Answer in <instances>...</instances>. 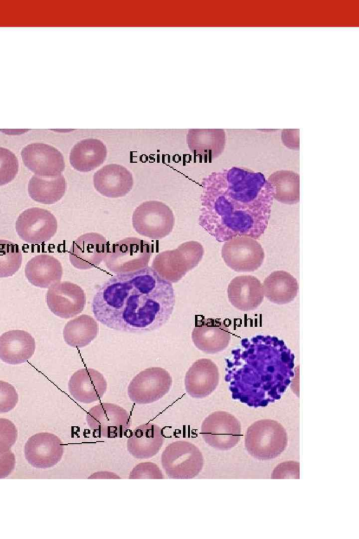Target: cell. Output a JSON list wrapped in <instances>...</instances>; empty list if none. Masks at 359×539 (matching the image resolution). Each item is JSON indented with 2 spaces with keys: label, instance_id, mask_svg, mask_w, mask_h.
Returning a JSON list of instances; mask_svg holds the SVG:
<instances>
[{
  "label": "cell",
  "instance_id": "obj_14",
  "mask_svg": "<svg viewBox=\"0 0 359 539\" xmlns=\"http://www.w3.org/2000/svg\"><path fill=\"white\" fill-rule=\"evenodd\" d=\"M24 165L35 175L41 178H55L65 168L62 154L48 144L34 142L25 146L21 151Z\"/></svg>",
  "mask_w": 359,
  "mask_h": 539
},
{
  "label": "cell",
  "instance_id": "obj_22",
  "mask_svg": "<svg viewBox=\"0 0 359 539\" xmlns=\"http://www.w3.org/2000/svg\"><path fill=\"white\" fill-rule=\"evenodd\" d=\"M227 295L231 304L241 311L257 309L264 298L261 281L251 275H241L233 278L229 284Z\"/></svg>",
  "mask_w": 359,
  "mask_h": 539
},
{
  "label": "cell",
  "instance_id": "obj_1",
  "mask_svg": "<svg viewBox=\"0 0 359 539\" xmlns=\"http://www.w3.org/2000/svg\"><path fill=\"white\" fill-rule=\"evenodd\" d=\"M201 185L198 224L217 241L264 233L273 198L263 173L233 166L208 174Z\"/></svg>",
  "mask_w": 359,
  "mask_h": 539
},
{
  "label": "cell",
  "instance_id": "obj_10",
  "mask_svg": "<svg viewBox=\"0 0 359 539\" xmlns=\"http://www.w3.org/2000/svg\"><path fill=\"white\" fill-rule=\"evenodd\" d=\"M89 428L98 437L121 438L130 428L128 411L112 403H100L90 408L86 414Z\"/></svg>",
  "mask_w": 359,
  "mask_h": 539
},
{
  "label": "cell",
  "instance_id": "obj_8",
  "mask_svg": "<svg viewBox=\"0 0 359 539\" xmlns=\"http://www.w3.org/2000/svg\"><path fill=\"white\" fill-rule=\"evenodd\" d=\"M161 465L170 479H189L201 471L203 457L196 445L179 440L165 447L161 454Z\"/></svg>",
  "mask_w": 359,
  "mask_h": 539
},
{
  "label": "cell",
  "instance_id": "obj_28",
  "mask_svg": "<svg viewBox=\"0 0 359 539\" xmlns=\"http://www.w3.org/2000/svg\"><path fill=\"white\" fill-rule=\"evenodd\" d=\"M264 295L271 302L285 305L292 302L297 295V280L289 272L278 270L271 272L264 281Z\"/></svg>",
  "mask_w": 359,
  "mask_h": 539
},
{
  "label": "cell",
  "instance_id": "obj_24",
  "mask_svg": "<svg viewBox=\"0 0 359 539\" xmlns=\"http://www.w3.org/2000/svg\"><path fill=\"white\" fill-rule=\"evenodd\" d=\"M34 338L23 330H11L0 335V359L15 365L27 361L35 352Z\"/></svg>",
  "mask_w": 359,
  "mask_h": 539
},
{
  "label": "cell",
  "instance_id": "obj_16",
  "mask_svg": "<svg viewBox=\"0 0 359 539\" xmlns=\"http://www.w3.org/2000/svg\"><path fill=\"white\" fill-rule=\"evenodd\" d=\"M108 246V241L102 234L85 233L73 241L69 253V261L79 270L93 268L103 261Z\"/></svg>",
  "mask_w": 359,
  "mask_h": 539
},
{
  "label": "cell",
  "instance_id": "obj_26",
  "mask_svg": "<svg viewBox=\"0 0 359 539\" xmlns=\"http://www.w3.org/2000/svg\"><path fill=\"white\" fill-rule=\"evenodd\" d=\"M25 274L32 285L39 288H49L60 281L63 269L61 262L54 256L39 254L27 262Z\"/></svg>",
  "mask_w": 359,
  "mask_h": 539
},
{
  "label": "cell",
  "instance_id": "obj_18",
  "mask_svg": "<svg viewBox=\"0 0 359 539\" xmlns=\"http://www.w3.org/2000/svg\"><path fill=\"white\" fill-rule=\"evenodd\" d=\"M133 185L132 173L124 166L118 164H107L93 175L95 190L107 198L126 196L132 189Z\"/></svg>",
  "mask_w": 359,
  "mask_h": 539
},
{
  "label": "cell",
  "instance_id": "obj_35",
  "mask_svg": "<svg viewBox=\"0 0 359 539\" xmlns=\"http://www.w3.org/2000/svg\"><path fill=\"white\" fill-rule=\"evenodd\" d=\"M18 401L15 388L10 383L0 380V413L13 409Z\"/></svg>",
  "mask_w": 359,
  "mask_h": 539
},
{
  "label": "cell",
  "instance_id": "obj_11",
  "mask_svg": "<svg viewBox=\"0 0 359 539\" xmlns=\"http://www.w3.org/2000/svg\"><path fill=\"white\" fill-rule=\"evenodd\" d=\"M241 425L238 420L226 411H215L202 422L201 434L203 440L217 450L226 451L240 441Z\"/></svg>",
  "mask_w": 359,
  "mask_h": 539
},
{
  "label": "cell",
  "instance_id": "obj_29",
  "mask_svg": "<svg viewBox=\"0 0 359 539\" xmlns=\"http://www.w3.org/2000/svg\"><path fill=\"white\" fill-rule=\"evenodd\" d=\"M27 189L34 201L43 204H53L65 195L67 182L62 174L51 178L34 175L28 182Z\"/></svg>",
  "mask_w": 359,
  "mask_h": 539
},
{
  "label": "cell",
  "instance_id": "obj_32",
  "mask_svg": "<svg viewBox=\"0 0 359 539\" xmlns=\"http://www.w3.org/2000/svg\"><path fill=\"white\" fill-rule=\"evenodd\" d=\"M22 259L21 251L16 244L0 239V278L8 277L17 272Z\"/></svg>",
  "mask_w": 359,
  "mask_h": 539
},
{
  "label": "cell",
  "instance_id": "obj_19",
  "mask_svg": "<svg viewBox=\"0 0 359 539\" xmlns=\"http://www.w3.org/2000/svg\"><path fill=\"white\" fill-rule=\"evenodd\" d=\"M219 379V370L215 362L206 358L198 359L186 373V392L193 398H205L216 389Z\"/></svg>",
  "mask_w": 359,
  "mask_h": 539
},
{
  "label": "cell",
  "instance_id": "obj_4",
  "mask_svg": "<svg viewBox=\"0 0 359 539\" xmlns=\"http://www.w3.org/2000/svg\"><path fill=\"white\" fill-rule=\"evenodd\" d=\"M203 255L204 248L201 243L185 241L175 249L158 253L151 267L163 279L170 284L177 283L198 265Z\"/></svg>",
  "mask_w": 359,
  "mask_h": 539
},
{
  "label": "cell",
  "instance_id": "obj_20",
  "mask_svg": "<svg viewBox=\"0 0 359 539\" xmlns=\"http://www.w3.org/2000/svg\"><path fill=\"white\" fill-rule=\"evenodd\" d=\"M107 387L104 376L91 368L79 369L70 377L68 389L77 401L90 404L102 399Z\"/></svg>",
  "mask_w": 359,
  "mask_h": 539
},
{
  "label": "cell",
  "instance_id": "obj_23",
  "mask_svg": "<svg viewBox=\"0 0 359 539\" xmlns=\"http://www.w3.org/2000/svg\"><path fill=\"white\" fill-rule=\"evenodd\" d=\"M226 142L222 129H190L187 143L193 154L200 161L210 162L223 152Z\"/></svg>",
  "mask_w": 359,
  "mask_h": 539
},
{
  "label": "cell",
  "instance_id": "obj_37",
  "mask_svg": "<svg viewBox=\"0 0 359 539\" xmlns=\"http://www.w3.org/2000/svg\"><path fill=\"white\" fill-rule=\"evenodd\" d=\"M299 464L297 462H285L278 465L273 470L272 479H299Z\"/></svg>",
  "mask_w": 359,
  "mask_h": 539
},
{
  "label": "cell",
  "instance_id": "obj_38",
  "mask_svg": "<svg viewBox=\"0 0 359 539\" xmlns=\"http://www.w3.org/2000/svg\"><path fill=\"white\" fill-rule=\"evenodd\" d=\"M15 457L11 451L0 455V479L7 477L13 470Z\"/></svg>",
  "mask_w": 359,
  "mask_h": 539
},
{
  "label": "cell",
  "instance_id": "obj_2",
  "mask_svg": "<svg viewBox=\"0 0 359 539\" xmlns=\"http://www.w3.org/2000/svg\"><path fill=\"white\" fill-rule=\"evenodd\" d=\"M175 304L172 284L147 266L108 279L95 292L91 307L95 319L109 328L144 333L165 324Z\"/></svg>",
  "mask_w": 359,
  "mask_h": 539
},
{
  "label": "cell",
  "instance_id": "obj_25",
  "mask_svg": "<svg viewBox=\"0 0 359 539\" xmlns=\"http://www.w3.org/2000/svg\"><path fill=\"white\" fill-rule=\"evenodd\" d=\"M164 441L161 428L154 423L135 427L127 440V449L137 459H149L158 453Z\"/></svg>",
  "mask_w": 359,
  "mask_h": 539
},
{
  "label": "cell",
  "instance_id": "obj_36",
  "mask_svg": "<svg viewBox=\"0 0 359 539\" xmlns=\"http://www.w3.org/2000/svg\"><path fill=\"white\" fill-rule=\"evenodd\" d=\"M130 479H163V474L159 467L151 462L141 463L137 465L129 474Z\"/></svg>",
  "mask_w": 359,
  "mask_h": 539
},
{
  "label": "cell",
  "instance_id": "obj_9",
  "mask_svg": "<svg viewBox=\"0 0 359 539\" xmlns=\"http://www.w3.org/2000/svg\"><path fill=\"white\" fill-rule=\"evenodd\" d=\"M171 386L172 377L165 369L149 367L132 379L128 387V395L134 403L151 404L163 397Z\"/></svg>",
  "mask_w": 359,
  "mask_h": 539
},
{
  "label": "cell",
  "instance_id": "obj_3",
  "mask_svg": "<svg viewBox=\"0 0 359 539\" xmlns=\"http://www.w3.org/2000/svg\"><path fill=\"white\" fill-rule=\"evenodd\" d=\"M294 355L276 337L243 339L226 360V380L235 399L252 407L279 399L294 376Z\"/></svg>",
  "mask_w": 359,
  "mask_h": 539
},
{
  "label": "cell",
  "instance_id": "obj_34",
  "mask_svg": "<svg viewBox=\"0 0 359 539\" xmlns=\"http://www.w3.org/2000/svg\"><path fill=\"white\" fill-rule=\"evenodd\" d=\"M17 437L18 431L15 425L8 419L0 418V455L11 451Z\"/></svg>",
  "mask_w": 359,
  "mask_h": 539
},
{
  "label": "cell",
  "instance_id": "obj_27",
  "mask_svg": "<svg viewBox=\"0 0 359 539\" xmlns=\"http://www.w3.org/2000/svg\"><path fill=\"white\" fill-rule=\"evenodd\" d=\"M106 145L97 138H86L76 142L69 153V163L72 168L81 173H87L100 166L106 160Z\"/></svg>",
  "mask_w": 359,
  "mask_h": 539
},
{
  "label": "cell",
  "instance_id": "obj_12",
  "mask_svg": "<svg viewBox=\"0 0 359 539\" xmlns=\"http://www.w3.org/2000/svg\"><path fill=\"white\" fill-rule=\"evenodd\" d=\"M221 254L225 264L238 272H254L264 259L261 244L257 239L245 236L226 241L222 246Z\"/></svg>",
  "mask_w": 359,
  "mask_h": 539
},
{
  "label": "cell",
  "instance_id": "obj_6",
  "mask_svg": "<svg viewBox=\"0 0 359 539\" xmlns=\"http://www.w3.org/2000/svg\"><path fill=\"white\" fill-rule=\"evenodd\" d=\"M152 253V245L147 241L126 237L108 246L103 260L110 272L128 273L147 267Z\"/></svg>",
  "mask_w": 359,
  "mask_h": 539
},
{
  "label": "cell",
  "instance_id": "obj_7",
  "mask_svg": "<svg viewBox=\"0 0 359 539\" xmlns=\"http://www.w3.org/2000/svg\"><path fill=\"white\" fill-rule=\"evenodd\" d=\"M175 223L171 208L162 201H146L134 210L132 225L135 231L141 236L159 240L168 236Z\"/></svg>",
  "mask_w": 359,
  "mask_h": 539
},
{
  "label": "cell",
  "instance_id": "obj_13",
  "mask_svg": "<svg viewBox=\"0 0 359 539\" xmlns=\"http://www.w3.org/2000/svg\"><path fill=\"white\" fill-rule=\"evenodd\" d=\"M19 237L31 244H39L50 240L57 230V221L49 211L38 207L22 211L15 222Z\"/></svg>",
  "mask_w": 359,
  "mask_h": 539
},
{
  "label": "cell",
  "instance_id": "obj_15",
  "mask_svg": "<svg viewBox=\"0 0 359 539\" xmlns=\"http://www.w3.org/2000/svg\"><path fill=\"white\" fill-rule=\"evenodd\" d=\"M46 303L54 314L63 319H69L83 310L86 295L79 285L69 281H60L48 288Z\"/></svg>",
  "mask_w": 359,
  "mask_h": 539
},
{
  "label": "cell",
  "instance_id": "obj_5",
  "mask_svg": "<svg viewBox=\"0 0 359 539\" xmlns=\"http://www.w3.org/2000/svg\"><path fill=\"white\" fill-rule=\"evenodd\" d=\"M287 434L281 424L272 419L252 423L245 437L246 451L256 459L266 460L278 457L285 449Z\"/></svg>",
  "mask_w": 359,
  "mask_h": 539
},
{
  "label": "cell",
  "instance_id": "obj_33",
  "mask_svg": "<svg viewBox=\"0 0 359 539\" xmlns=\"http://www.w3.org/2000/svg\"><path fill=\"white\" fill-rule=\"evenodd\" d=\"M18 160L11 150L0 147V186L11 182L17 175Z\"/></svg>",
  "mask_w": 359,
  "mask_h": 539
},
{
  "label": "cell",
  "instance_id": "obj_30",
  "mask_svg": "<svg viewBox=\"0 0 359 539\" xmlns=\"http://www.w3.org/2000/svg\"><path fill=\"white\" fill-rule=\"evenodd\" d=\"M99 326L91 316L81 314L69 320L63 329L65 342L71 347L81 348L89 345L97 335Z\"/></svg>",
  "mask_w": 359,
  "mask_h": 539
},
{
  "label": "cell",
  "instance_id": "obj_17",
  "mask_svg": "<svg viewBox=\"0 0 359 539\" xmlns=\"http://www.w3.org/2000/svg\"><path fill=\"white\" fill-rule=\"evenodd\" d=\"M64 446L60 439L51 433L34 434L25 445V455L34 467L46 469L53 467L62 458Z\"/></svg>",
  "mask_w": 359,
  "mask_h": 539
},
{
  "label": "cell",
  "instance_id": "obj_31",
  "mask_svg": "<svg viewBox=\"0 0 359 539\" xmlns=\"http://www.w3.org/2000/svg\"><path fill=\"white\" fill-rule=\"evenodd\" d=\"M273 198L285 204L299 201V175L292 171L280 170L267 179Z\"/></svg>",
  "mask_w": 359,
  "mask_h": 539
},
{
  "label": "cell",
  "instance_id": "obj_21",
  "mask_svg": "<svg viewBox=\"0 0 359 539\" xmlns=\"http://www.w3.org/2000/svg\"><path fill=\"white\" fill-rule=\"evenodd\" d=\"M194 345L207 354H216L225 350L231 340L229 328L222 321L207 319L198 321L192 333Z\"/></svg>",
  "mask_w": 359,
  "mask_h": 539
}]
</instances>
